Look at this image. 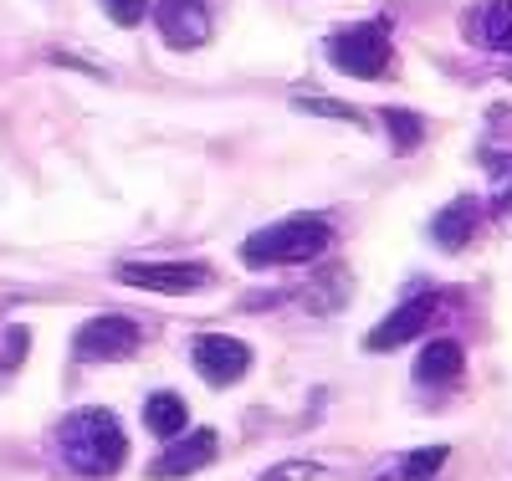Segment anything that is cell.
<instances>
[{
  "label": "cell",
  "mask_w": 512,
  "mask_h": 481,
  "mask_svg": "<svg viewBox=\"0 0 512 481\" xmlns=\"http://www.w3.org/2000/svg\"><path fill=\"white\" fill-rule=\"evenodd\" d=\"M57 451L62 461L77 471V476H113L128 456V441H123V425L113 410H72L57 430Z\"/></svg>",
  "instance_id": "obj_1"
},
{
  "label": "cell",
  "mask_w": 512,
  "mask_h": 481,
  "mask_svg": "<svg viewBox=\"0 0 512 481\" xmlns=\"http://www.w3.org/2000/svg\"><path fill=\"white\" fill-rule=\"evenodd\" d=\"M333 246V221L328 215H287L277 226H262L241 241L246 267H303L318 261Z\"/></svg>",
  "instance_id": "obj_2"
},
{
  "label": "cell",
  "mask_w": 512,
  "mask_h": 481,
  "mask_svg": "<svg viewBox=\"0 0 512 481\" xmlns=\"http://www.w3.org/2000/svg\"><path fill=\"white\" fill-rule=\"evenodd\" d=\"M328 62L349 77H384L390 67V31L379 21H359L328 36Z\"/></svg>",
  "instance_id": "obj_3"
},
{
  "label": "cell",
  "mask_w": 512,
  "mask_h": 481,
  "mask_svg": "<svg viewBox=\"0 0 512 481\" xmlns=\"http://www.w3.org/2000/svg\"><path fill=\"white\" fill-rule=\"evenodd\" d=\"M144 343V328L123 313H103V318H88L72 338V354L82 364H118V359H134Z\"/></svg>",
  "instance_id": "obj_4"
},
{
  "label": "cell",
  "mask_w": 512,
  "mask_h": 481,
  "mask_svg": "<svg viewBox=\"0 0 512 481\" xmlns=\"http://www.w3.org/2000/svg\"><path fill=\"white\" fill-rule=\"evenodd\" d=\"M118 282L123 287H139V292L185 297V292H205L216 277H210V267H200V261H123Z\"/></svg>",
  "instance_id": "obj_5"
},
{
  "label": "cell",
  "mask_w": 512,
  "mask_h": 481,
  "mask_svg": "<svg viewBox=\"0 0 512 481\" xmlns=\"http://www.w3.org/2000/svg\"><path fill=\"white\" fill-rule=\"evenodd\" d=\"M190 364H195V374H200L205 384L226 389V384H241V379H246L251 348H246L241 338H226V333H205V338H195V348H190Z\"/></svg>",
  "instance_id": "obj_6"
},
{
  "label": "cell",
  "mask_w": 512,
  "mask_h": 481,
  "mask_svg": "<svg viewBox=\"0 0 512 481\" xmlns=\"http://www.w3.org/2000/svg\"><path fill=\"white\" fill-rule=\"evenodd\" d=\"M436 308H441V297H436V292H415V297H405L390 318H379V323L369 328L364 348H369V354H390V348L420 338V328H431Z\"/></svg>",
  "instance_id": "obj_7"
},
{
  "label": "cell",
  "mask_w": 512,
  "mask_h": 481,
  "mask_svg": "<svg viewBox=\"0 0 512 481\" xmlns=\"http://www.w3.org/2000/svg\"><path fill=\"white\" fill-rule=\"evenodd\" d=\"M154 26L159 36L169 41V47H180V52H195L210 41V6L205 0H154Z\"/></svg>",
  "instance_id": "obj_8"
},
{
  "label": "cell",
  "mask_w": 512,
  "mask_h": 481,
  "mask_svg": "<svg viewBox=\"0 0 512 481\" xmlns=\"http://www.w3.org/2000/svg\"><path fill=\"white\" fill-rule=\"evenodd\" d=\"M216 430H190L185 441H169V451H159L149 461V476L154 481H180V476H195L200 466L216 461Z\"/></svg>",
  "instance_id": "obj_9"
},
{
  "label": "cell",
  "mask_w": 512,
  "mask_h": 481,
  "mask_svg": "<svg viewBox=\"0 0 512 481\" xmlns=\"http://www.w3.org/2000/svg\"><path fill=\"white\" fill-rule=\"evenodd\" d=\"M466 41H477L482 52H502L512 57V0H482L461 16Z\"/></svg>",
  "instance_id": "obj_10"
},
{
  "label": "cell",
  "mask_w": 512,
  "mask_h": 481,
  "mask_svg": "<svg viewBox=\"0 0 512 481\" xmlns=\"http://www.w3.org/2000/svg\"><path fill=\"white\" fill-rule=\"evenodd\" d=\"M477 226H482V205H477V200H451L436 221H431V236H436V246L461 251V246H472Z\"/></svg>",
  "instance_id": "obj_11"
},
{
  "label": "cell",
  "mask_w": 512,
  "mask_h": 481,
  "mask_svg": "<svg viewBox=\"0 0 512 481\" xmlns=\"http://www.w3.org/2000/svg\"><path fill=\"white\" fill-rule=\"evenodd\" d=\"M461 369H466V354H461V343H456V338L425 343V348H420V359H415V379H420V384H456Z\"/></svg>",
  "instance_id": "obj_12"
},
{
  "label": "cell",
  "mask_w": 512,
  "mask_h": 481,
  "mask_svg": "<svg viewBox=\"0 0 512 481\" xmlns=\"http://www.w3.org/2000/svg\"><path fill=\"white\" fill-rule=\"evenodd\" d=\"M185 425H190V410H185L180 395L159 389V395L144 400V430H149V435H159V441H175V435H185Z\"/></svg>",
  "instance_id": "obj_13"
},
{
  "label": "cell",
  "mask_w": 512,
  "mask_h": 481,
  "mask_svg": "<svg viewBox=\"0 0 512 481\" xmlns=\"http://www.w3.org/2000/svg\"><path fill=\"white\" fill-rule=\"evenodd\" d=\"M344 302H349V267H323L308 282V292H303V308L308 313H338Z\"/></svg>",
  "instance_id": "obj_14"
},
{
  "label": "cell",
  "mask_w": 512,
  "mask_h": 481,
  "mask_svg": "<svg viewBox=\"0 0 512 481\" xmlns=\"http://www.w3.org/2000/svg\"><path fill=\"white\" fill-rule=\"evenodd\" d=\"M379 123H384V134H390V144H395L400 154H415L420 139H425V118L410 113V108H384Z\"/></svg>",
  "instance_id": "obj_15"
},
{
  "label": "cell",
  "mask_w": 512,
  "mask_h": 481,
  "mask_svg": "<svg viewBox=\"0 0 512 481\" xmlns=\"http://www.w3.org/2000/svg\"><path fill=\"white\" fill-rule=\"evenodd\" d=\"M262 481H344V476H338L333 466H323V461H282Z\"/></svg>",
  "instance_id": "obj_16"
},
{
  "label": "cell",
  "mask_w": 512,
  "mask_h": 481,
  "mask_svg": "<svg viewBox=\"0 0 512 481\" xmlns=\"http://www.w3.org/2000/svg\"><path fill=\"white\" fill-rule=\"evenodd\" d=\"M487 169H492V210L512 215V154H487Z\"/></svg>",
  "instance_id": "obj_17"
},
{
  "label": "cell",
  "mask_w": 512,
  "mask_h": 481,
  "mask_svg": "<svg viewBox=\"0 0 512 481\" xmlns=\"http://www.w3.org/2000/svg\"><path fill=\"white\" fill-rule=\"evenodd\" d=\"M297 113H313V118H338V123H364V113L354 103H333V98H292Z\"/></svg>",
  "instance_id": "obj_18"
},
{
  "label": "cell",
  "mask_w": 512,
  "mask_h": 481,
  "mask_svg": "<svg viewBox=\"0 0 512 481\" xmlns=\"http://www.w3.org/2000/svg\"><path fill=\"white\" fill-rule=\"evenodd\" d=\"M395 466H400V471H415V476H436V471L446 466V446H425V451H410V456H400Z\"/></svg>",
  "instance_id": "obj_19"
},
{
  "label": "cell",
  "mask_w": 512,
  "mask_h": 481,
  "mask_svg": "<svg viewBox=\"0 0 512 481\" xmlns=\"http://www.w3.org/2000/svg\"><path fill=\"white\" fill-rule=\"evenodd\" d=\"M149 6H154V0H103V11H108L113 26H139L149 16Z\"/></svg>",
  "instance_id": "obj_20"
},
{
  "label": "cell",
  "mask_w": 512,
  "mask_h": 481,
  "mask_svg": "<svg viewBox=\"0 0 512 481\" xmlns=\"http://www.w3.org/2000/svg\"><path fill=\"white\" fill-rule=\"evenodd\" d=\"M31 348V333L26 328H6V348H0V369H16Z\"/></svg>",
  "instance_id": "obj_21"
},
{
  "label": "cell",
  "mask_w": 512,
  "mask_h": 481,
  "mask_svg": "<svg viewBox=\"0 0 512 481\" xmlns=\"http://www.w3.org/2000/svg\"><path fill=\"white\" fill-rule=\"evenodd\" d=\"M374 481H431V476H415V471H400V466H390L384 476H374Z\"/></svg>",
  "instance_id": "obj_22"
},
{
  "label": "cell",
  "mask_w": 512,
  "mask_h": 481,
  "mask_svg": "<svg viewBox=\"0 0 512 481\" xmlns=\"http://www.w3.org/2000/svg\"><path fill=\"white\" fill-rule=\"evenodd\" d=\"M507 82H512V77H507Z\"/></svg>",
  "instance_id": "obj_23"
}]
</instances>
